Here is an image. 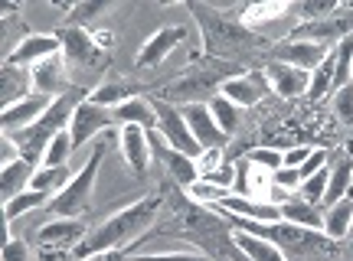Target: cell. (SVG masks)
<instances>
[{
    "instance_id": "cell-1",
    "label": "cell",
    "mask_w": 353,
    "mask_h": 261,
    "mask_svg": "<svg viewBox=\"0 0 353 261\" xmlns=\"http://www.w3.org/2000/svg\"><path fill=\"white\" fill-rule=\"evenodd\" d=\"M187 10L196 17V26H200V36H203V52H206L210 59H223V63L242 65L245 56H252V52L265 50V46L272 50V39H265L262 33L242 26L239 20H232V17L213 10V7H206V3L190 0Z\"/></svg>"
},
{
    "instance_id": "cell-2",
    "label": "cell",
    "mask_w": 353,
    "mask_h": 261,
    "mask_svg": "<svg viewBox=\"0 0 353 261\" xmlns=\"http://www.w3.org/2000/svg\"><path fill=\"white\" fill-rule=\"evenodd\" d=\"M161 212V196H144L138 202H131L125 209H118L114 216H108L99 229H92L82 242L76 245V261H85L92 255H101V251L112 249H128L141 238H148V229L154 225Z\"/></svg>"
},
{
    "instance_id": "cell-3",
    "label": "cell",
    "mask_w": 353,
    "mask_h": 261,
    "mask_svg": "<svg viewBox=\"0 0 353 261\" xmlns=\"http://www.w3.org/2000/svg\"><path fill=\"white\" fill-rule=\"evenodd\" d=\"M242 75V65L236 63H223V59H210L206 63H190L187 72H180L176 79H170L161 88V98L164 101H183V105H206L210 98H216L229 79Z\"/></svg>"
},
{
    "instance_id": "cell-4",
    "label": "cell",
    "mask_w": 353,
    "mask_h": 261,
    "mask_svg": "<svg viewBox=\"0 0 353 261\" xmlns=\"http://www.w3.org/2000/svg\"><path fill=\"white\" fill-rule=\"evenodd\" d=\"M85 98H88L85 92L72 85L65 95H59V98L52 101V108L39 118L37 125H30L26 131H17V134H7L13 140V147L20 150V157L39 167V160H43L46 147L52 144V137L63 134V131H69V125H72V114H76V108Z\"/></svg>"
},
{
    "instance_id": "cell-5",
    "label": "cell",
    "mask_w": 353,
    "mask_h": 261,
    "mask_svg": "<svg viewBox=\"0 0 353 261\" xmlns=\"http://www.w3.org/2000/svg\"><path fill=\"white\" fill-rule=\"evenodd\" d=\"M105 150H108V140H95V147L88 154V160L82 163V170L72 174V180L65 183V189H59L56 196L50 199L46 209L56 216V219H82L92 206V189H95V176L101 170V160H105Z\"/></svg>"
},
{
    "instance_id": "cell-6",
    "label": "cell",
    "mask_w": 353,
    "mask_h": 261,
    "mask_svg": "<svg viewBox=\"0 0 353 261\" xmlns=\"http://www.w3.org/2000/svg\"><path fill=\"white\" fill-rule=\"evenodd\" d=\"M353 33V10L341 7L337 13H330L324 20H307V23H294L288 30V39H304V43H321L334 50L343 36Z\"/></svg>"
},
{
    "instance_id": "cell-7",
    "label": "cell",
    "mask_w": 353,
    "mask_h": 261,
    "mask_svg": "<svg viewBox=\"0 0 353 261\" xmlns=\"http://www.w3.org/2000/svg\"><path fill=\"white\" fill-rule=\"evenodd\" d=\"M151 105H154V112H157V131H161V137L167 140V147H174V150H180V154H187V157L196 160L203 154V147L196 144L193 131L187 127L180 108L170 105V101H164V98H151Z\"/></svg>"
},
{
    "instance_id": "cell-8",
    "label": "cell",
    "mask_w": 353,
    "mask_h": 261,
    "mask_svg": "<svg viewBox=\"0 0 353 261\" xmlns=\"http://www.w3.org/2000/svg\"><path fill=\"white\" fill-rule=\"evenodd\" d=\"M56 36H59V43H63V52H65L69 63L85 65V69H99V65H105V50L95 43V36L88 33L85 26L59 23L56 26Z\"/></svg>"
},
{
    "instance_id": "cell-9",
    "label": "cell",
    "mask_w": 353,
    "mask_h": 261,
    "mask_svg": "<svg viewBox=\"0 0 353 261\" xmlns=\"http://www.w3.org/2000/svg\"><path fill=\"white\" fill-rule=\"evenodd\" d=\"M327 46L321 43H304V39H275L272 43V63H285L304 72H314L317 65L327 59Z\"/></svg>"
},
{
    "instance_id": "cell-10",
    "label": "cell",
    "mask_w": 353,
    "mask_h": 261,
    "mask_svg": "<svg viewBox=\"0 0 353 261\" xmlns=\"http://www.w3.org/2000/svg\"><path fill=\"white\" fill-rule=\"evenodd\" d=\"M118 125L114 121V108H105V105H95V101H82L76 108V114H72V125H69V134H72V144L76 147H82V144H88L95 134H101L105 127Z\"/></svg>"
},
{
    "instance_id": "cell-11",
    "label": "cell",
    "mask_w": 353,
    "mask_h": 261,
    "mask_svg": "<svg viewBox=\"0 0 353 261\" xmlns=\"http://www.w3.org/2000/svg\"><path fill=\"white\" fill-rule=\"evenodd\" d=\"M52 95H43V92H33L26 95L23 101H17L10 108H3L0 114V125H3V134H17V131H26L30 125H37L43 114L52 108Z\"/></svg>"
},
{
    "instance_id": "cell-12",
    "label": "cell",
    "mask_w": 353,
    "mask_h": 261,
    "mask_svg": "<svg viewBox=\"0 0 353 261\" xmlns=\"http://www.w3.org/2000/svg\"><path fill=\"white\" fill-rule=\"evenodd\" d=\"M190 36V26L183 23H174V26H161L157 33H154L138 52V69H157V65L164 63L167 56Z\"/></svg>"
},
{
    "instance_id": "cell-13",
    "label": "cell",
    "mask_w": 353,
    "mask_h": 261,
    "mask_svg": "<svg viewBox=\"0 0 353 261\" xmlns=\"http://www.w3.org/2000/svg\"><path fill=\"white\" fill-rule=\"evenodd\" d=\"M268 92H272V88H268V79H265L262 69H245L242 75L229 79L219 95L229 98L232 105H239V108H252V105H259Z\"/></svg>"
},
{
    "instance_id": "cell-14",
    "label": "cell",
    "mask_w": 353,
    "mask_h": 261,
    "mask_svg": "<svg viewBox=\"0 0 353 261\" xmlns=\"http://www.w3.org/2000/svg\"><path fill=\"white\" fill-rule=\"evenodd\" d=\"M85 236L88 232L82 219H52V222L39 225L37 245L43 251H65V249H76Z\"/></svg>"
},
{
    "instance_id": "cell-15",
    "label": "cell",
    "mask_w": 353,
    "mask_h": 261,
    "mask_svg": "<svg viewBox=\"0 0 353 261\" xmlns=\"http://www.w3.org/2000/svg\"><path fill=\"white\" fill-rule=\"evenodd\" d=\"M219 216H239V219H249V222H281V206H272V202H255L249 196H236V193H226L216 206Z\"/></svg>"
},
{
    "instance_id": "cell-16",
    "label": "cell",
    "mask_w": 353,
    "mask_h": 261,
    "mask_svg": "<svg viewBox=\"0 0 353 261\" xmlns=\"http://www.w3.org/2000/svg\"><path fill=\"white\" fill-rule=\"evenodd\" d=\"M180 114H183V121H187V127L193 131V137H196V144H200L203 150H223L226 147V134L216 127L213 114H210L206 105H183Z\"/></svg>"
},
{
    "instance_id": "cell-17",
    "label": "cell",
    "mask_w": 353,
    "mask_h": 261,
    "mask_svg": "<svg viewBox=\"0 0 353 261\" xmlns=\"http://www.w3.org/2000/svg\"><path fill=\"white\" fill-rule=\"evenodd\" d=\"M265 79H268V88H272L275 95H281V98L307 95V85H311V72L294 69V65H285V63H268L265 65Z\"/></svg>"
},
{
    "instance_id": "cell-18",
    "label": "cell",
    "mask_w": 353,
    "mask_h": 261,
    "mask_svg": "<svg viewBox=\"0 0 353 261\" xmlns=\"http://www.w3.org/2000/svg\"><path fill=\"white\" fill-rule=\"evenodd\" d=\"M63 52V43H59V36L52 33V36H39V33H33V36H26L20 46L13 52H7V59H3V65H37L43 63V59H50V56H59Z\"/></svg>"
},
{
    "instance_id": "cell-19",
    "label": "cell",
    "mask_w": 353,
    "mask_h": 261,
    "mask_svg": "<svg viewBox=\"0 0 353 261\" xmlns=\"http://www.w3.org/2000/svg\"><path fill=\"white\" fill-rule=\"evenodd\" d=\"M121 154H125L128 167L134 176H148V160H151V140H148V131L138 125H125L121 127Z\"/></svg>"
},
{
    "instance_id": "cell-20",
    "label": "cell",
    "mask_w": 353,
    "mask_h": 261,
    "mask_svg": "<svg viewBox=\"0 0 353 261\" xmlns=\"http://www.w3.org/2000/svg\"><path fill=\"white\" fill-rule=\"evenodd\" d=\"M33 92H43V95H52V98H59L69 92V82H65V69H63V52L59 56H50V59H43V63L33 65Z\"/></svg>"
},
{
    "instance_id": "cell-21",
    "label": "cell",
    "mask_w": 353,
    "mask_h": 261,
    "mask_svg": "<svg viewBox=\"0 0 353 261\" xmlns=\"http://www.w3.org/2000/svg\"><path fill=\"white\" fill-rule=\"evenodd\" d=\"M353 189V157L347 154H334L330 157V180H327V193H324V209L337 206L343 196H350Z\"/></svg>"
},
{
    "instance_id": "cell-22",
    "label": "cell",
    "mask_w": 353,
    "mask_h": 261,
    "mask_svg": "<svg viewBox=\"0 0 353 261\" xmlns=\"http://www.w3.org/2000/svg\"><path fill=\"white\" fill-rule=\"evenodd\" d=\"M288 13H294L291 3H249V7L239 13V23L255 30V33H262V36L268 39V26L281 23Z\"/></svg>"
},
{
    "instance_id": "cell-23",
    "label": "cell",
    "mask_w": 353,
    "mask_h": 261,
    "mask_svg": "<svg viewBox=\"0 0 353 261\" xmlns=\"http://www.w3.org/2000/svg\"><path fill=\"white\" fill-rule=\"evenodd\" d=\"M148 140H151V150H157V154H161V160H164V167L174 174L176 183L190 187V183H196V180H200V167H196V160H193V157H187V154H180V150H174V147H164V144H161L154 134H148Z\"/></svg>"
},
{
    "instance_id": "cell-24",
    "label": "cell",
    "mask_w": 353,
    "mask_h": 261,
    "mask_svg": "<svg viewBox=\"0 0 353 261\" xmlns=\"http://www.w3.org/2000/svg\"><path fill=\"white\" fill-rule=\"evenodd\" d=\"M39 167L30 160H13V163H3V170H0V193H3V202H10L13 196H20L30 189L33 183V174H37Z\"/></svg>"
},
{
    "instance_id": "cell-25",
    "label": "cell",
    "mask_w": 353,
    "mask_h": 261,
    "mask_svg": "<svg viewBox=\"0 0 353 261\" xmlns=\"http://www.w3.org/2000/svg\"><path fill=\"white\" fill-rule=\"evenodd\" d=\"M114 121L121 127L138 125V127H144V131H157V112H154V105L148 95H138V98L118 105V108H114Z\"/></svg>"
},
{
    "instance_id": "cell-26",
    "label": "cell",
    "mask_w": 353,
    "mask_h": 261,
    "mask_svg": "<svg viewBox=\"0 0 353 261\" xmlns=\"http://www.w3.org/2000/svg\"><path fill=\"white\" fill-rule=\"evenodd\" d=\"M229 238H232V245H236L249 261H288L285 258V251L278 249V245H272V242H265V238H259V236L232 232Z\"/></svg>"
},
{
    "instance_id": "cell-27",
    "label": "cell",
    "mask_w": 353,
    "mask_h": 261,
    "mask_svg": "<svg viewBox=\"0 0 353 261\" xmlns=\"http://www.w3.org/2000/svg\"><path fill=\"white\" fill-rule=\"evenodd\" d=\"M281 219L291 225H304V229H314V232H324V216L317 206L304 202V199H288L281 202Z\"/></svg>"
},
{
    "instance_id": "cell-28",
    "label": "cell",
    "mask_w": 353,
    "mask_h": 261,
    "mask_svg": "<svg viewBox=\"0 0 353 261\" xmlns=\"http://www.w3.org/2000/svg\"><path fill=\"white\" fill-rule=\"evenodd\" d=\"M350 225H353V193L343 196L337 206H330V209L324 212V232H327L334 242H341V238L350 236Z\"/></svg>"
},
{
    "instance_id": "cell-29",
    "label": "cell",
    "mask_w": 353,
    "mask_h": 261,
    "mask_svg": "<svg viewBox=\"0 0 353 261\" xmlns=\"http://www.w3.org/2000/svg\"><path fill=\"white\" fill-rule=\"evenodd\" d=\"M141 95V85H128V82H101L95 92H88V101H95V105H105V108H118V105H125V101L138 98Z\"/></svg>"
},
{
    "instance_id": "cell-30",
    "label": "cell",
    "mask_w": 353,
    "mask_h": 261,
    "mask_svg": "<svg viewBox=\"0 0 353 261\" xmlns=\"http://www.w3.org/2000/svg\"><path fill=\"white\" fill-rule=\"evenodd\" d=\"M30 85H33V79L20 65H3V92H0L3 95V108H10L17 101H23L26 95H33Z\"/></svg>"
},
{
    "instance_id": "cell-31",
    "label": "cell",
    "mask_w": 353,
    "mask_h": 261,
    "mask_svg": "<svg viewBox=\"0 0 353 261\" xmlns=\"http://www.w3.org/2000/svg\"><path fill=\"white\" fill-rule=\"evenodd\" d=\"M72 180L69 174V167H39L37 174H33V183L30 189H37V193H46V196H56L59 189H65V183Z\"/></svg>"
},
{
    "instance_id": "cell-32",
    "label": "cell",
    "mask_w": 353,
    "mask_h": 261,
    "mask_svg": "<svg viewBox=\"0 0 353 261\" xmlns=\"http://www.w3.org/2000/svg\"><path fill=\"white\" fill-rule=\"evenodd\" d=\"M206 108H210V114H213V121H216V127L223 131V134H232L236 127H239V121H242V112H239V105H232L229 98H223V95H216V98H210L206 101Z\"/></svg>"
},
{
    "instance_id": "cell-33",
    "label": "cell",
    "mask_w": 353,
    "mask_h": 261,
    "mask_svg": "<svg viewBox=\"0 0 353 261\" xmlns=\"http://www.w3.org/2000/svg\"><path fill=\"white\" fill-rule=\"evenodd\" d=\"M334 72H337V56H334V50L327 52V59L317 65L314 72H311V85H307V98L317 101L324 98L330 88H334Z\"/></svg>"
},
{
    "instance_id": "cell-34",
    "label": "cell",
    "mask_w": 353,
    "mask_h": 261,
    "mask_svg": "<svg viewBox=\"0 0 353 261\" xmlns=\"http://www.w3.org/2000/svg\"><path fill=\"white\" fill-rule=\"evenodd\" d=\"M39 206H50V196H46V193H37V189H26L20 196H13L10 202H3V219L13 222L17 216H23V212H30V209H39Z\"/></svg>"
},
{
    "instance_id": "cell-35",
    "label": "cell",
    "mask_w": 353,
    "mask_h": 261,
    "mask_svg": "<svg viewBox=\"0 0 353 261\" xmlns=\"http://www.w3.org/2000/svg\"><path fill=\"white\" fill-rule=\"evenodd\" d=\"M76 150V144H72V134L69 131H63V134L52 137V144L46 147V154H43V167H69V154Z\"/></svg>"
},
{
    "instance_id": "cell-36",
    "label": "cell",
    "mask_w": 353,
    "mask_h": 261,
    "mask_svg": "<svg viewBox=\"0 0 353 261\" xmlns=\"http://www.w3.org/2000/svg\"><path fill=\"white\" fill-rule=\"evenodd\" d=\"M327 180H330V163L324 167V170H317L314 176H307L301 187V199L304 202H311V206H321L324 202V193H327Z\"/></svg>"
},
{
    "instance_id": "cell-37",
    "label": "cell",
    "mask_w": 353,
    "mask_h": 261,
    "mask_svg": "<svg viewBox=\"0 0 353 261\" xmlns=\"http://www.w3.org/2000/svg\"><path fill=\"white\" fill-rule=\"evenodd\" d=\"M245 163H259V167H268L272 174L285 167V154L278 147H252L245 150Z\"/></svg>"
},
{
    "instance_id": "cell-38",
    "label": "cell",
    "mask_w": 353,
    "mask_h": 261,
    "mask_svg": "<svg viewBox=\"0 0 353 261\" xmlns=\"http://www.w3.org/2000/svg\"><path fill=\"white\" fill-rule=\"evenodd\" d=\"M341 7L334 3V0H311V3H298L294 7V13L301 17V23H307V20H324V17H330V13H337Z\"/></svg>"
},
{
    "instance_id": "cell-39",
    "label": "cell",
    "mask_w": 353,
    "mask_h": 261,
    "mask_svg": "<svg viewBox=\"0 0 353 261\" xmlns=\"http://www.w3.org/2000/svg\"><path fill=\"white\" fill-rule=\"evenodd\" d=\"M187 193H190L193 199H196V202H203V206H216L219 199L226 196V189L213 187V183H206V180H196V183H190Z\"/></svg>"
},
{
    "instance_id": "cell-40",
    "label": "cell",
    "mask_w": 353,
    "mask_h": 261,
    "mask_svg": "<svg viewBox=\"0 0 353 261\" xmlns=\"http://www.w3.org/2000/svg\"><path fill=\"white\" fill-rule=\"evenodd\" d=\"M200 180H206V183H213V187H219V189H232V183H236V167L232 163H219L216 170H210V174H203Z\"/></svg>"
},
{
    "instance_id": "cell-41",
    "label": "cell",
    "mask_w": 353,
    "mask_h": 261,
    "mask_svg": "<svg viewBox=\"0 0 353 261\" xmlns=\"http://www.w3.org/2000/svg\"><path fill=\"white\" fill-rule=\"evenodd\" d=\"M334 108H337V118H341L343 125L353 127V82H350V85H343V88H337Z\"/></svg>"
},
{
    "instance_id": "cell-42",
    "label": "cell",
    "mask_w": 353,
    "mask_h": 261,
    "mask_svg": "<svg viewBox=\"0 0 353 261\" xmlns=\"http://www.w3.org/2000/svg\"><path fill=\"white\" fill-rule=\"evenodd\" d=\"M108 3H82V7H72L69 17H65V26H82V20H92L95 13H101Z\"/></svg>"
},
{
    "instance_id": "cell-43",
    "label": "cell",
    "mask_w": 353,
    "mask_h": 261,
    "mask_svg": "<svg viewBox=\"0 0 353 261\" xmlns=\"http://www.w3.org/2000/svg\"><path fill=\"white\" fill-rule=\"evenodd\" d=\"M275 187H281V189L301 187V170H298V167H281V170H275Z\"/></svg>"
},
{
    "instance_id": "cell-44",
    "label": "cell",
    "mask_w": 353,
    "mask_h": 261,
    "mask_svg": "<svg viewBox=\"0 0 353 261\" xmlns=\"http://www.w3.org/2000/svg\"><path fill=\"white\" fill-rule=\"evenodd\" d=\"M3 261H30V249H26L23 238H10L3 245Z\"/></svg>"
},
{
    "instance_id": "cell-45",
    "label": "cell",
    "mask_w": 353,
    "mask_h": 261,
    "mask_svg": "<svg viewBox=\"0 0 353 261\" xmlns=\"http://www.w3.org/2000/svg\"><path fill=\"white\" fill-rule=\"evenodd\" d=\"M128 261H210L206 255H131Z\"/></svg>"
},
{
    "instance_id": "cell-46",
    "label": "cell",
    "mask_w": 353,
    "mask_h": 261,
    "mask_svg": "<svg viewBox=\"0 0 353 261\" xmlns=\"http://www.w3.org/2000/svg\"><path fill=\"white\" fill-rule=\"evenodd\" d=\"M311 154H314V147H307V144H301V147H291L288 154H285V167H301Z\"/></svg>"
},
{
    "instance_id": "cell-47",
    "label": "cell",
    "mask_w": 353,
    "mask_h": 261,
    "mask_svg": "<svg viewBox=\"0 0 353 261\" xmlns=\"http://www.w3.org/2000/svg\"><path fill=\"white\" fill-rule=\"evenodd\" d=\"M223 163V150H203L200 154V167H203V174H210L213 167H219ZM200 174V176H203Z\"/></svg>"
},
{
    "instance_id": "cell-48",
    "label": "cell",
    "mask_w": 353,
    "mask_h": 261,
    "mask_svg": "<svg viewBox=\"0 0 353 261\" xmlns=\"http://www.w3.org/2000/svg\"><path fill=\"white\" fill-rule=\"evenodd\" d=\"M216 261H229V258H226V255H223V258H216Z\"/></svg>"
},
{
    "instance_id": "cell-49",
    "label": "cell",
    "mask_w": 353,
    "mask_h": 261,
    "mask_svg": "<svg viewBox=\"0 0 353 261\" xmlns=\"http://www.w3.org/2000/svg\"><path fill=\"white\" fill-rule=\"evenodd\" d=\"M350 150H353V144H350Z\"/></svg>"
},
{
    "instance_id": "cell-50",
    "label": "cell",
    "mask_w": 353,
    "mask_h": 261,
    "mask_svg": "<svg viewBox=\"0 0 353 261\" xmlns=\"http://www.w3.org/2000/svg\"><path fill=\"white\" fill-rule=\"evenodd\" d=\"M350 193H353V189H350Z\"/></svg>"
}]
</instances>
